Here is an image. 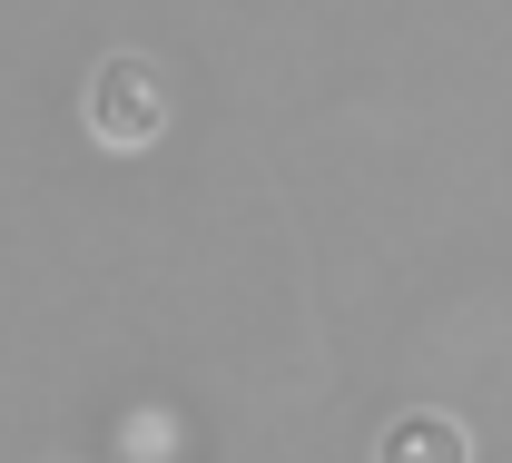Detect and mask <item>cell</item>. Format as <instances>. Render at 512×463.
Masks as SVG:
<instances>
[{"label": "cell", "instance_id": "7a4b0ae2", "mask_svg": "<svg viewBox=\"0 0 512 463\" xmlns=\"http://www.w3.org/2000/svg\"><path fill=\"white\" fill-rule=\"evenodd\" d=\"M375 463H473V434L453 424L444 404H414V414H394V424H384Z\"/></svg>", "mask_w": 512, "mask_h": 463}, {"label": "cell", "instance_id": "6da1fadb", "mask_svg": "<svg viewBox=\"0 0 512 463\" xmlns=\"http://www.w3.org/2000/svg\"><path fill=\"white\" fill-rule=\"evenodd\" d=\"M79 119H89V138H99V148H119V158L158 148V138H168V119H178L168 69L138 60V50H109V60L79 79Z\"/></svg>", "mask_w": 512, "mask_h": 463}]
</instances>
